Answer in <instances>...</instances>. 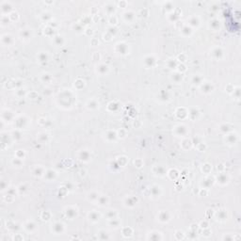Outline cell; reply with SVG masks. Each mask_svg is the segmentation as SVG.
Here are the masks:
<instances>
[{
	"instance_id": "obj_34",
	"label": "cell",
	"mask_w": 241,
	"mask_h": 241,
	"mask_svg": "<svg viewBox=\"0 0 241 241\" xmlns=\"http://www.w3.org/2000/svg\"><path fill=\"white\" fill-rule=\"evenodd\" d=\"M109 198H107V196H105V195H101L99 196L98 200L96 201L97 204H99L100 206H106L107 203H109Z\"/></svg>"
},
{
	"instance_id": "obj_13",
	"label": "cell",
	"mask_w": 241,
	"mask_h": 241,
	"mask_svg": "<svg viewBox=\"0 0 241 241\" xmlns=\"http://www.w3.org/2000/svg\"><path fill=\"white\" fill-rule=\"evenodd\" d=\"M215 217L217 218L218 220L219 221H225L228 219V212L227 210L225 209H219L215 213Z\"/></svg>"
},
{
	"instance_id": "obj_14",
	"label": "cell",
	"mask_w": 241,
	"mask_h": 241,
	"mask_svg": "<svg viewBox=\"0 0 241 241\" xmlns=\"http://www.w3.org/2000/svg\"><path fill=\"white\" fill-rule=\"evenodd\" d=\"M157 219H158V220H159L160 222L165 223V222H168L169 220L171 219V216H170V214H169L168 211H165V210H162V211H160L159 213H158V215H157Z\"/></svg>"
},
{
	"instance_id": "obj_12",
	"label": "cell",
	"mask_w": 241,
	"mask_h": 241,
	"mask_svg": "<svg viewBox=\"0 0 241 241\" xmlns=\"http://www.w3.org/2000/svg\"><path fill=\"white\" fill-rule=\"evenodd\" d=\"M52 231L56 234H63V232L65 231V225L62 222H55L52 225Z\"/></svg>"
},
{
	"instance_id": "obj_47",
	"label": "cell",
	"mask_w": 241,
	"mask_h": 241,
	"mask_svg": "<svg viewBox=\"0 0 241 241\" xmlns=\"http://www.w3.org/2000/svg\"><path fill=\"white\" fill-rule=\"evenodd\" d=\"M122 234H124V237H130L133 234V230L129 227H125L122 229Z\"/></svg>"
},
{
	"instance_id": "obj_59",
	"label": "cell",
	"mask_w": 241,
	"mask_h": 241,
	"mask_svg": "<svg viewBox=\"0 0 241 241\" xmlns=\"http://www.w3.org/2000/svg\"><path fill=\"white\" fill-rule=\"evenodd\" d=\"M208 226H209V224H208L207 221H206V220H203V221H202L201 224H200V227H201V228H203V229L208 228Z\"/></svg>"
},
{
	"instance_id": "obj_15",
	"label": "cell",
	"mask_w": 241,
	"mask_h": 241,
	"mask_svg": "<svg viewBox=\"0 0 241 241\" xmlns=\"http://www.w3.org/2000/svg\"><path fill=\"white\" fill-rule=\"evenodd\" d=\"M187 21H188V25L191 28H198L200 24H201L200 18L197 16V15H191V16L187 19Z\"/></svg>"
},
{
	"instance_id": "obj_43",
	"label": "cell",
	"mask_w": 241,
	"mask_h": 241,
	"mask_svg": "<svg viewBox=\"0 0 241 241\" xmlns=\"http://www.w3.org/2000/svg\"><path fill=\"white\" fill-rule=\"evenodd\" d=\"M219 129H220V131L224 132L225 134H227V133H229V132L232 131V126H231L229 124H223L220 125Z\"/></svg>"
},
{
	"instance_id": "obj_29",
	"label": "cell",
	"mask_w": 241,
	"mask_h": 241,
	"mask_svg": "<svg viewBox=\"0 0 241 241\" xmlns=\"http://www.w3.org/2000/svg\"><path fill=\"white\" fill-rule=\"evenodd\" d=\"M171 78L172 80L174 82V83H180V82H182L183 78H184V75L183 74L181 73H179V72H175V73H173L171 76Z\"/></svg>"
},
{
	"instance_id": "obj_37",
	"label": "cell",
	"mask_w": 241,
	"mask_h": 241,
	"mask_svg": "<svg viewBox=\"0 0 241 241\" xmlns=\"http://www.w3.org/2000/svg\"><path fill=\"white\" fill-rule=\"evenodd\" d=\"M147 238L151 240H160L162 239V234L159 232H152L149 234V237Z\"/></svg>"
},
{
	"instance_id": "obj_18",
	"label": "cell",
	"mask_w": 241,
	"mask_h": 241,
	"mask_svg": "<svg viewBox=\"0 0 241 241\" xmlns=\"http://www.w3.org/2000/svg\"><path fill=\"white\" fill-rule=\"evenodd\" d=\"M46 170L43 167V166H35L33 168V170H32V174L34 176H37V177H42L44 175V173H45Z\"/></svg>"
},
{
	"instance_id": "obj_56",
	"label": "cell",
	"mask_w": 241,
	"mask_h": 241,
	"mask_svg": "<svg viewBox=\"0 0 241 241\" xmlns=\"http://www.w3.org/2000/svg\"><path fill=\"white\" fill-rule=\"evenodd\" d=\"M117 136H118V138H125V136H126V132H125V130H124V129L119 130V131L117 132Z\"/></svg>"
},
{
	"instance_id": "obj_38",
	"label": "cell",
	"mask_w": 241,
	"mask_h": 241,
	"mask_svg": "<svg viewBox=\"0 0 241 241\" xmlns=\"http://www.w3.org/2000/svg\"><path fill=\"white\" fill-rule=\"evenodd\" d=\"M167 66H168V68H170V69H175L178 64H177V59H168L167 60Z\"/></svg>"
},
{
	"instance_id": "obj_55",
	"label": "cell",
	"mask_w": 241,
	"mask_h": 241,
	"mask_svg": "<svg viewBox=\"0 0 241 241\" xmlns=\"http://www.w3.org/2000/svg\"><path fill=\"white\" fill-rule=\"evenodd\" d=\"M233 94L237 99H239V97H240V88H239V87L234 88V90L233 91Z\"/></svg>"
},
{
	"instance_id": "obj_54",
	"label": "cell",
	"mask_w": 241,
	"mask_h": 241,
	"mask_svg": "<svg viewBox=\"0 0 241 241\" xmlns=\"http://www.w3.org/2000/svg\"><path fill=\"white\" fill-rule=\"evenodd\" d=\"M109 24H110L111 25H116V24L118 23V18L113 14V15H111V16L109 17Z\"/></svg>"
},
{
	"instance_id": "obj_32",
	"label": "cell",
	"mask_w": 241,
	"mask_h": 241,
	"mask_svg": "<svg viewBox=\"0 0 241 241\" xmlns=\"http://www.w3.org/2000/svg\"><path fill=\"white\" fill-rule=\"evenodd\" d=\"M105 11L106 12L107 14H109V16H111L116 11V6L112 3H107L105 6Z\"/></svg>"
},
{
	"instance_id": "obj_9",
	"label": "cell",
	"mask_w": 241,
	"mask_h": 241,
	"mask_svg": "<svg viewBox=\"0 0 241 241\" xmlns=\"http://www.w3.org/2000/svg\"><path fill=\"white\" fill-rule=\"evenodd\" d=\"M211 55L214 59H223L224 57V51L221 47H219V46H216V47H214L211 51Z\"/></svg>"
},
{
	"instance_id": "obj_33",
	"label": "cell",
	"mask_w": 241,
	"mask_h": 241,
	"mask_svg": "<svg viewBox=\"0 0 241 241\" xmlns=\"http://www.w3.org/2000/svg\"><path fill=\"white\" fill-rule=\"evenodd\" d=\"M20 37L25 41H28L31 38V31H30V29H22L21 32H20Z\"/></svg>"
},
{
	"instance_id": "obj_20",
	"label": "cell",
	"mask_w": 241,
	"mask_h": 241,
	"mask_svg": "<svg viewBox=\"0 0 241 241\" xmlns=\"http://www.w3.org/2000/svg\"><path fill=\"white\" fill-rule=\"evenodd\" d=\"M14 121H15V122H16L18 129H23V125H24V128H25V126H27L28 122V120L27 119V117H25V116H20L18 119L14 120Z\"/></svg>"
},
{
	"instance_id": "obj_41",
	"label": "cell",
	"mask_w": 241,
	"mask_h": 241,
	"mask_svg": "<svg viewBox=\"0 0 241 241\" xmlns=\"http://www.w3.org/2000/svg\"><path fill=\"white\" fill-rule=\"evenodd\" d=\"M203 77L201 75H194L193 77H192V83L194 84V85H197V86H201V84L203 83Z\"/></svg>"
},
{
	"instance_id": "obj_22",
	"label": "cell",
	"mask_w": 241,
	"mask_h": 241,
	"mask_svg": "<svg viewBox=\"0 0 241 241\" xmlns=\"http://www.w3.org/2000/svg\"><path fill=\"white\" fill-rule=\"evenodd\" d=\"M150 191L153 198H157L161 195V187L160 186H158V185H153Z\"/></svg>"
},
{
	"instance_id": "obj_27",
	"label": "cell",
	"mask_w": 241,
	"mask_h": 241,
	"mask_svg": "<svg viewBox=\"0 0 241 241\" xmlns=\"http://www.w3.org/2000/svg\"><path fill=\"white\" fill-rule=\"evenodd\" d=\"M57 175H58V173H57V172H56V171H54V170H47V171L45 172L43 177L47 179V180L51 181V180H54V179L57 177Z\"/></svg>"
},
{
	"instance_id": "obj_23",
	"label": "cell",
	"mask_w": 241,
	"mask_h": 241,
	"mask_svg": "<svg viewBox=\"0 0 241 241\" xmlns=\"http://www.w3.org/2000/svg\"><path fill=\"white\" fill-rule=\"evenodd\" d=\"M109 66H107L106 64L105 63H101L99 65H97L96 66V71H97V73H98L99 75H106L107 74V72H109Z\"/></svg>"
},
{
	"instance_id": "obj_58",
	"label": "cell",
	"mask_w": 241,
	"mask_h": 241,
	"mask_svg": "<svg viewBox=\"0 0 241 241\" xmlns=\"http://www.w3.org/2000/svg\"><path fill=\"white\" fill-rule=\"evenodd\" d=\"M186 59H187V57H186V55H185V54L179 55V56H178V58H177V60L181 61V63H183L184 61H186Z\"/></svg>"
},
{
	"instance_id": "obj_36",
	"label": "cell",
	"mask_w": 241,
	"mask_h": 241,
	"mask_svg": "<svg viewBox=\"0 0 241 241\" xmlns=\"http://www.w3.org/2000/svg\"><path fill=\"white\" fill-rule=\"evenodd\" d=\"M37 59L40 62H46L48 60V53L47 52H40L37 55Z\"/></svg>"
},
{
	"instance_id": "obj_39",
	"label": "cell",
	"mask_w": 241,
	"mask_h": 241,
	"mask_svg": "<svg viewBox=\"0 0 241 241\" xmlns=\"http://www.w3.org/2000/svg\"><path fill=\"white\" fill-rule=\"evenodd\" d=\"M106 217L109 220L113 219H116L118 217V213H117L116 210H109V211H107L106 214Z\"/></svg>"
},
{
	"instance_id": "obj_10",
	"label": "cell",
	"mask_w": 241,
	"mask_h": 241,
	"mask_svg": "<svg viewBox=\"0 0 241 241\" xmlns=\"http://www.w3.org/2000/svg\"><path fill=\"white\" fill-rule=\"evenodd\" d=\"M200 88H201V90L203 93L208 94L214 90V85L211 83V82H203L201 86H200Z\"/></svg>"
},
{
	"instance_id": "obj_60",
	"label": "cell",
	"mask_w": 241,
	"mask_h": 241,
	"mask_svg": "<svg viewBox=\"0 0 241 241\" xmlns=\"http://www.w3.org/2000/svg\"><path fill=\"white\" fill-rule=\"evenodd\" d=\"M42 78H43V82H48L47 81V79L49 78V79H51V76H50V75H48V74H43V75H42Z\"/></svg>"
},
{
	"instance_id": "obj_50",
	"label": "cell",
	"mask_w": 241,
	"mask_h": 241,
	"mask_svg": "<svg viewBox=\"0 0 241 241\" xmlns=\"http://www.w3.org/2000/svg\"><path fill=\"white\" fill-rule=\"evenodd\" d=\"M41 218L43 219V220H45V221H48L51 218V213L49 211H43L41 215Z\"/></svg>"
},
{
	"instance_id": "obj_1",
	"label": "cell",
	"mask_w": 241,
	"mask_h": 241,
	"mask_svg": "<svg viewBox=\"0 0 241 241\" xmlns=\"http://www.w3.org/2000/svg\"><path fill=\"white\" fill-rule=\"evenodd\" d=\"M224 140L226 142V144L233 146L234 144H237V142L238 140V135L234 131H231L227 134H225L224 136Z\"/></svg>"
},
{
	"instance_id": "obj_26",
	"label": "cell",
	"mask_w": 241,
	"mask_h": 241,
	"mask_svg": "<svg viewBox=\"0 0 241 241\" xmlns=\"http://www.w3.org/2000/svg\"><path fill=\"white\" fill-rule=\"evenodd\" d=\"M180 30H181V33L185 37H189V36L193 33V28L191 27H189L188 25H184Z\"/></svg>"
},
{
	"instance_id": "obj_35",
	"label": "cell",
	"mask_w": 241,
	"mask_h": 241,
	"mask_svg": "<svg viewBox=\"0 0 241 241\" xmlns=\"http://www.w3.org/2000/svg\"><path fill=\"white\" fill-rule=\"evenodd\" d=\"M199 115H200V111L196 109V107H194V109H191L190 110L188 111V117L190 118L191 120H196L197 118L199 117Z\"/></svg>"
},
{
	"instance_id": "obj_44",
	"label": "cell",
	"mask_w": 241,
	"mask_h": 241,
	"mask_svg": "<svg viewBox=\"0 0 241 241\" xmlns=\"http://www.w3.org/2000/svg\"><path fill=\"white\" fill-rule=\"evenodd\" d=\"M167 173H168V175L170 176V178L172 179V180H173V176H174V180H175V179L179 176V172L177 170H175V169H172V170H170Z\"/></svg>"
},
{
	"instance_id": "obj_51",
	"label": "cell",
	"mask_w": 241,
	"mask_h": 241,
	"mask_svg": "<svg viewBox=\"0 0 241 241\" xmlns=\"http://www.w3.org/2000/svg\"><path fill=\"white\" fill-rule=\"evenodd\" d=\"M12 137L13 138H15V140H20V138H21V132H20L18 129H16L15 131L12 132Z\"/></svg>"
},
{
	"instance_id": "obj_57",
	"label": "cell",
	"mask_w": 241,
	"mask_h": 241,
	"mask_svg": "<svg viewBox=\"0 0 241 241\" xmlns=\"http://www.w3.org/2000/svg\"><path fill=\"white\" fill-rule=\"evenodd\" d=\"M134 164H135V167H137V168H141L143 166V162H142V160L140 159V158H138V159H136L134 161Z\"/></svg>"
},
{
	"instance_id": "obj_40",
	"label": "cell",
	"mask_w": 241,
	"mask_h": 241,
	"mask_svg": "<svg viewBox=\"0 0 241 241\" xmlns=\"http://www.w3.org/2000/svg\"><path fill=\"white\" fill-rule=\"evenodd\" d=\"M25 229L28 231V232H33V231L36 229V225L33 221H28L27 223L25 224Z\"/></svg>"
},
{
	"instance_id": "obj_5",
	"label": "cell",
	"mask_w": 241,
	"mask_h": 241,
	"mask_svg": "<svg viewBox=\"0 0 241 241\" xmlns=\"http://www.w3.org/2000/svg\"><path fill=\"white\" fill-rule=\"evenodd\" d=\"M64 213L65 215L67 216L70 219H74L75 218L77 217L78 215V209L76 208L75 206H68L66 207L65 210H64Z\"/></svg>"
},
{
	"instance_id": "obj_7",
	"label": "cell",
	"mask_w": 241,
	"mask_h": 241,
	"mask_svg": "<svg viewBox=\"0 0 241 241\" xmlns=\"http://www.w3.org/2000/svg\"><path fill=\"white\" fill-rule=\"evenodd\" d=\"M138 197H136V196H127L124 200V206H126V207L132 208V207L136 206V204L138 203Z\"/></svg>"
},
{
	"instance_id": "obj_42",
	"label": "cell",
	"mask_w": 241,
	"mask_h": 241,
	"mask_svg": "<svg viewBox=\"0 0 241 241\" xmlns=\"http://www.w3.org/2000/svg\"><path fill=\"white\" fill-rule=\"evenodd\" d=\"M159 99L160 100H163V101H168L170 99V94H169V92L167 91V90H162L159 93Z\"/></svg>"
},
{
	"instance_id": "obj_17",
	"label": "cell",
	"mask_w": 241,
	"mask_h": 241,
	"mask_svg": "<svg viewBox=\"0 0 241 241\" xmlns=\"http://www.w3.org/2000/svg\"><path fill=\"white\" fill-rule=\"evenodd\" d=\"M153 173L156 174L157 176H160V177H163L164 175H166L167 174V172L165 170V168L161 165H156L155 167L153 168Z\"/></svg>"
},
{
	"instance_id": "obj_46",
	"label": "cell",
	"mask_w": 241,
	"mask_h": 241,
	"mask_svg": "<svg viewBox=\"0 0 241 241\" xmlns=\"http://www.w3.org/2000/svg\"><path fill=\"white\" fill-rule=\"evenodd\" d=\"M109 226H110V227L118 228V227L120 226L121 222H120V220L116 218V219H110L109 221Z\"/></svg>"
},
{
	"instance_id": "obj_53",
	"label": "cell",
	"mask_w": 241,
	"mask_h": 241,
	"mask_svg": "<svg viewBox=\"0 0 241 241\" xmlns=\"http://www.w3.org/2000/svg\"><path fill=\"white\" fill-rule=\"evenodd\" d=\"M12 164L14 166H16V167H21L23 165V162H22V159H20V158H14V159L12 160Z\"/></svg>"
},
{
	"instance_id": "obj_8",
	"label": "cell",
	"mask_w": 241,
	"mask_h": 241,
	"mask_svg": "<svg viewBox=\"0 0 241 241\" xmlns=\"http://www.w3.org/2000/svg\"><path fill=\"white\" fill-rule=\"evenodd\" d=\"M143 63L147 68H153L156 63V59L153 55H148L143 59Z\"/></svg>"
},
{
	"instance_id": "obj_49",
	"label": "cell",
	"mask_w": 241,
	"mask_h": 241,
	"mask_svg": "<svg viewBox=\"0 0 241 241\" xmlns=\"http://www.w3.org/2000/svg\"><path fill=\"white\" fill-rule=\"evenodd\" d=\"M211 170H212V166L208 163L204 164V165H203V167H202V171L206 174H208L210 172H211Z\"/></svg>"
},
{
	"instance_id": "obj_24",
	"label": "cell",
	"mask_w": 241,
	"mask_h": 241,
	"mask_svg": "<svg viewBox=\"0 0 241 241\" xmlns=\"http://www.w3.org/2000/svg\"><path fill=\"white\" fill-rule=\"evenodd\" d=\"M1 41H2V43L5 44V45H12L14 42L13 40V37L11 35V34H5L1 37Z\"/></svg>"
},
{
	"instance_id": "obj_3",
	"label": "cell",
	"mask_w": 241,
	"mask_h": 241,
	"mask_svg": "<svg viewBox=\"0 0 241 241\" xmlns=\"http://www.w3.org/2000/svg\"><path fill=\"white\" fill-rule=\"evenodd\" d=\"M174 134L176 135V137H186L188 133L187 126L185 124H178L174 127L173 129Z\"/></svg>"
},
{
	"instance_id": "obj_28",
	"label": "cell",
	"mask_w": 241,
	"mask_h": 241,
	"mask_svg": "<svg viewBox=\"0 0 241 241\" xmlns=\"http://www.w3.org/2000/svg\"><path fill=\"white\" fill-rule=\"evenodd\" d=\"M209 28H211L213 31H217V30H219V28H220V23H219V21L218 19H212L211 21L209 22Z\"/></svg>"
},
{
	"instance_id": "obj_4",
	"label": "cell",
	"mask_w": 241,
	"mask_h": 241,
	"mask_svg": "<svg viewBox=\"0 0 241 241\" xmlns=\"http://www.w3.org/2000/svg\"><path fill=\"white\" fill-rule=\"evenodd\" d=\"M215 179H216V182L219 184L220 186H225L229 183L230 176L227 172H220Z\"/></svg>"
},
{
	"instance_id": "obj_25",
	"label": "cell",
	"mask_w": 241,
	"mask_h": 241,
	"mask_svg": "<svg viewBox=\"0 0 241 241\" xmlns=\"http://www.w3.org/2000/svg\"><path fill=\"white\" fill-rule=\"evenodd\" d=\"M100 217H101L100 213L96 211V210H92V211L89 213V219L91 222H97L100 219Z\"/></svg>"
},
{
	"instance_id": "obj_11",
	"label": "cell",
	"mask_w": 241,
	"mask_h": 241,
	"mask_svg": "<svg viewBox=\"0 0 241 241\" xmlns=\"http://www.w3.org/2000/svg\"><path fill=\"white\" fill-rule=\"evenodd\" d=\"M1 11H2V14L6 15V13L11 14L13 11H12V4L11 2L8 1H3L1 3Z\"/></svg>"
},
{
	"instance_id": "obj_2",
	"label": "cell",
	"mask_w": 241,
	"mask_h": 241,
	"mask_svg": "<svg viewBox=\"0 0 241 241\" xmlns=\"http://www.w3.org/2000/svg\"><path fill=\"white\" fill-rule=\"evenodd\" d=\"M115 51L116 53L120 55H127L129 53V46L124 42H120L116 43L115 45Z\"/></svg>"
},
{
	"instance_id": "obj_52",
	"label": "cell",
	"mask_w": 241,
	"mask_h": 241,
	"mask_svg": "<svg viewBox=\"0 0 241 241\" xmlns=\"http://www.w3.org/2000/svg\"><path fill=\"white\" fill-rule=\"evenodd\" d=\"M42 18L44 20L45 22H48L50 19H52V16H51V14L47 12H45L42 14Z\"/></svg>"
},
{
	"instance_id": "obj_30",
	"label": "cell",
	"mask_w": 241,
	"mask_h": 241,
	"mask_svg": "<svg viewBox=\"0 0 241 241\" xmlns=\"http://www.w3.org/2000/svg\"><path fill=\"white\" fill-rule=\"evenodd\" d=\"M87 107H88L89 109H91V110H93V109H98L99 107V103L97 102L96 99H90L89 100L88 102H87Z\"/></svg>"
},
{
	"instance_id": "obj_31",
	"label": "cell",
	"mask_w": 241,
	"mask_h": 241,
	"mask_svg": "<svg viewBox=\"0 0 241 241\" xmlns=\"http://www.w3.org/2000/svg\"><path fill=\"white\" fill-rule=\"evenodd\" d=\"M175 114L178 118H181V119H184V118H186L187 115H188V111L185 109V107H179L177 109Z\"/></svg>"
},
{
	"instance_id": "obj_45",
	"label": "cell",
	"mask_w": 241,
	"mask_h": 241,
	"mask_svg": "<svg viewBox=\"0 0 241 241\" xmlns=\"http://www.w3.org/2000/svg\"><path fill=\"white\" fill-rule=\"evenodd\" d=\"M54 43L56 45L58 46H61L64 43V39L62 36H55L54 37Z\"/></svg>"
},
{
	"instance_id": "obj_48",
	"label": "cell",
	"mask_w": 241,
	"mask_h": 241,
	"mask_svg": "<svg viewBox=\"0 0 241 241\" xmlns=\"http://www.w3.org/2000/svg\"><path fill=\"white\" fill-rule=\"evenodd\" d=\"M98 198H99V194L97 192H90L88 195L89 201H91V202H96L97 200H98Z\"/></svg>"
},
{
	"instance_id": "obj_6",
	"label": "cell",
	"mask_w": 241,
	"mask_h": 241,
	"mask_svg": "<svg viewBox=\"0 0 241 241\" xmlns=\"http://www.w3.org/2000/svg\"><path fill=\"white\" fill-rule=\"evenodd\" d=\"M216 182V179L213 176H206L204 179H203V181L201 182V187L202 188H206L208 189L209 187H211Z\"/></svg>"
},
{
	"instance_id": "obj_19",
	"label": "cell",
	"mask_w": 241,
	"mask_h": 241,
	"mask_svg": "<svg viewBox=\"0 0 241 241\" xmlns=\"http://www.w3.org/2000/svg\"><path fill=\"white\" fill-rule=\"evenodd\" d=\"M78 158H79L81 161H83V162H88V161H90V159L91 158V155H90V153L89 151L82 150L78 153Z\"/></svg>"
},
{
	"instance_id": "obj_21",
	"label": "cell",
	"mask_w": 241,
	"mask_h": 241,
	"mask_svg": "<svg viewBox=\"0 0 241 241\" xmlns=\"http://www.w3.org/2000/svg\"><path fill=\"white\" fill-rule=\"evenodd\" d=\"M117 138H118V136H117V132H116V131H113V130H109V131H106V134H105V138L106 140V141H109V142L115 141Z\"/></svg>"
},
{
	"instance_id": "obj_16",
	"label": "cell",
	"mask_w": 241,
	"mask_h": 241,
	"mask_svg": "<svg viewBox=\"0 0 241 241\" xmlns=\"http://www.w3.org/2000/svg\"><path fill=\"white\" fill-rule=\"evenodd\" d=\"M135 12L132 11H126L122 13V19L124 20L126 23H132L135 20Z\"/></svg>"
}]
</instances>
